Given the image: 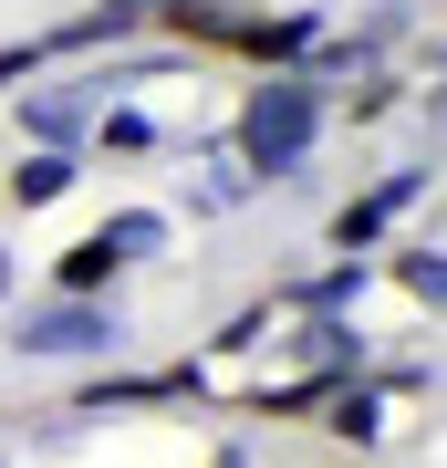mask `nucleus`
<instances>
[{
    "label": "nucleus",
    "instance_id": "2eb2a0df",
    "mask_svg": "<svg viewBox=\"0 0 447 468\" xmlns=\"http://www.w3.org/2000/svg\"><path fill=\"white\" fill-rule=\"evenodd\" d=\"M32 73H42V42H11V52H0V84H32Z\"/></svg>",
    "mask_w": 447,
    "mask_h": 468
},
{
    "label": "nucleus",
    "instance_id": "39448f33",
    "mask_svg": "<svg viewBox=\"0 0 447 468\" xmlns=\"http://www.w3.org/2000/svg\"><path fill=\"white\" fill-rule=\"evenodd\" d=\"M313 42H323V21H313V11H282V21H271V11H239V42H229V52H250L261 73H292Z\"/></svg>",
    "mask_w": 447,
    "mask_h": 468
},
{
    "label": "nucleus",
    "instance_id": "9d476101",
    "mask_svg": "<svg viewBox=\"0 0 447 468\" xmlns=\"http://www.w3.org/2000/svg\"><path fill=\"white\" fill-rule=\"evenodd\" d=\"M250 187H261V177H250L239 146H208V156H198V208H239Z\"/></svg>",
    "mask_w": 447,
    "mask_h": 468
},
{
    "label": "nucleus",
    "instance_id": "f3484780",
    "mask_svg": "<svg viewBox=\"0 0 447 468\" xmlns=\"http://www.w3.org/2000/svg\"><path fill=\"white\" fill-rule=\"evenodd\" d=\"M11 282H21V271H11V250H0V302H11Z\"/></svg>",
    "mask_w": 447,
    "mask_h": 468
},
{
    "label": "nucleus",
    "instance_id": "4468645a",
    "mask_svg": "<svg viewBox=\"0 0 447 468\" xmlns=\"http://www.w3.org/2000/svg\"><path fill=\"white\" fill-rule=\"evenodd\" d=\"M396 282H406L416 302H437V313H447V250H406V261H396Z\"/></svg>",
    "mask_w": 447,
    "mask_h": 468
},
{
    "label": "nucleus",
    "instance_id": "f8f14e48",
    "mask_svg": "<svg viewBox=\"0 0 447 468\" xmlns=\"http://www.w3.org/2000/svg\"><path fill=\"white\" fill-rule=\"evenodd\" d=\"M115 250H104V239H73V250H63V271H52V292H104V282H115Z\"/></svg>",
    "mask_w": 447,
    "mask_h": 468
},
{
    "label": "nucleus",
    "instance_id": "ddd939ff",
    "mask_svg": "<svg viewBox=\"0 0 447 468\" xmlns=\"http://www.w3.org/2000/svg\"><path fill=\"white\" fill-rule=\"evenodd\" d=\"M94 146L104 156H156V125L135 115V104H104V115H94Z\"/></svg>",
    "mask_w": 447,
    "mask_h": 468
},
{
    "label": "nucleus",
    "instance_id": "f257e3e1",
    "mask_svg": "<svg viewBox=\"0 0 447 468\" xmlns=\"http://www.w3.org/2000/svg\"><path fill=\"white\" fill-rule=\"evenodd\" d=\"M313 135H323V84L292 63V73H261V84H250V104H239V135H229V146L250 156V177H302Z\"/></svg>",
    "mask_w": 447,
    "mask_h": 468
},
{
    "label": "nucleus",
    "instance_id": "20e7f679",
    "mask_svg": "<svg viewBox=\"0 0 447 468\" xmlns=\"http://www.w3.org/2000/svg\"><path fill=\"white\" fill-rule=\"evenodd\" d=\"M135 32H156V0H94V11H73L63 32H42V52H115Z\"/></svg>",
    "mask_w": 447,
    "mask_h": 468
},
{
    "label": "nucleus",
    "instance_id": "9b49d317",
    "mask_svg": "<svg viewBox=\"0 0 447 468\" xmlns=\"http://www.w3.org/2000/svg\"><path fill=\"white\" fill-rule=\"evenodd\" d=\"M323 427H333V437H354V448H365V437H385L375 385H333V396H323Z\"/></svg>",
    "mask_w": 447,
    "mask_h": 468
},
{
    "label": "nucleus",
    "instance_id": "f03ea898",
    "mask_svg": "<svg viewBox=\"0 0 447 468\" xmlns=\"http://www.w3.org/2000/svg\"><path fill=\"white\" fill-rule=\"evenodd\" d=\"M125 344V313L104 292H52V302H11V354L21 365H104Z\"/></svg>",
    "mask_w": 447,
    "mask_h": 468
},
{
    "label": "nucleus",
    "instance_id": "7ed1b4c3",
    "mask_svg": "<svg viewBox=\"0 0 447 468\" xmlns=\"http://www.w3.org/2000/svg\"><path fill=\"white\" fill-rule=\"evenodd\" d=\"M104 115V84L94 73H63V84H21V135L32 146H83Z\"/></svg>",
    "mask_w": 447,
    "mask_h": 468
},
{
    "label": "nucleus",
    "instance_id": "0eeeda50",
    "mask_svg": "<svg viewBox=\"0 0 447 468\" xmlns=\"http://www.w3.org/2000/svg\"><path fill=\"white\" fill-rule=\"evenodd\" d=\"M73 177H83L73 146H32V156L11 167V208H52V198H73Z\"/></svg>",
    "mask_w": 447,
    "mask_h": 468
},
{
    "label": "nucleus",
    "instance_id": "423d86ee",
    "mask_svg": "<svg viewBox=\"0 0 447 468\" xmlns=\"http://www.w3.org/2000/svg\"><path fill=\"white\" fill-rule=\"evenodd\" d=\"M416 187H427V167H396V177L375 187V198H354L344 218H333V250H344V261H354V250H375V239H385V218H396Z\"/></svg>",
    "mask_w": 447,
    "mask_h": 468
},
{
    "label": "nucleus",
    "instance_id": "6e6552de",
    "mask_svg": "<svg viewBox=\"0 0 447 468\" xmlns=\"http://www.w3.org/2000/svg\"><path fill=\"white\" fill-rule=\"evenodd\" d=\"M302 354H313V375H323V385H344L354 365H365V334H344L333 313H313V323H302Z\"/></svg>",
    "mask_w": 447,
    "mask_h": 468
},
{
    "label": "nucleus",
    "instance_id": "dca6fc26",
    "mask_svg": "<svg viewBox=\"0 0 447 468\" xmlns=\"http://www.w3.org/2000/svg\"><path fill=\"white\" fill-rule=\"evenodd\" d=\"M218 468H261V458H250V448H218Z\"/></svg>",
    "mask_w": 447,
    "mask_h": 468
},
{
    "label": "nucleus",
    "instance_id": "1a4fd4ad",
    "mask_svg": "<svg viewBox=\"0 0 447 468\" xmlns=\"http://www.w3.org/2000/svg\"><path fill=\"white\" fill-rule=\"evenodd\" d=\"M94 239H104V250H115V261L135 271V261H156V250H166V208H115Z\"/></svg>",
    "mask_w": 447,
    "mask_h": 468
}]
</instances>
